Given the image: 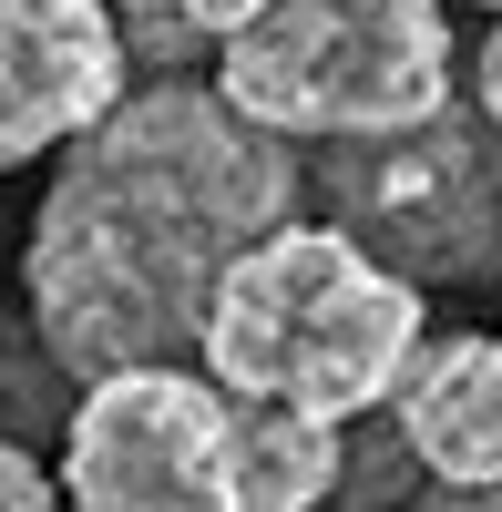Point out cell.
<instances>
[{"instance_id": "13", "label": "cell", "mask_w": 502, "mask_h": 512, "mask_svg": "<svg viewBox=\"0 0 502 512\" xmlns=\"http://www.w3.org/2000/svg\"><path fill=\"white\" fill-rule=\"evenodd\" d=\"M472 11H492V21H502V0H472Z\"/></svg>"}, {"instance_id": "7", "label": "cell", "mask_w": 502, "mask_h": 512, "mask_svg": "<svg viewBox=\"0 0 502 512\" xmlns=\"http://www.w3.org/2000/svg\"><path fill=\"white\" fill-rule=\"evenodd\" d=\"M390 431L431 482H462V492L502 482V328L421 338V359L390 390Z\"/></svg>"}, {"instance_id": "1", "label": "cell", "mask_w": 502, "mask_h": 512, "mask_svg": "<svg viewBox=\"0 0 502 512\" xmlns=\"http://www.w3.org/2000/svg\"><path fill=\"white\" fill-rule=\"evenodd\" d=\"M287 134L246 123L216 82H144L82 144H62L21 246L31 338L62 379L195 359L205 308L257 236L298 216Z\"/></svg>"}, {"instance_id": "8", "label": "cell", "mask_w": 502, "mask_h": 512, "mask_svg": "<svg viewBox=\"0 0 502 512\" xmlns=\"http://www.w3.org/2000/svg\"><path fill=\"white\" fill-rule=\"evenodd\" d=\"M339 492H349V420L298 400H236V512H318Z\"/></svg>"}, {"instance_id": "2", "label": "cell", "mask_w": 502, "mask_h": 512, "mask_svg": "<svg viewBox=\"0 0 502 512\" xmlns=\"http://www.w3.org/2000/svg\"><path fill=\"white\" fill-rule=\"evenodd\" d=\"M421 338H431L421 277L369 256L339 216H318V226L287 216L226 267L195 359L236 400H298L328 420H369V410H390Z\"/></svg>"}, {"instance_id": "5", "label": "cell", "mask_w": 502, "mask_h": 512, "mask_svg": "<svg viewBox=\"0 0 502 512\" xmlns=\"http://www.w3.org/2000/svg\"><path fill=\"white\" fill-rule=\"evenodd\" d=\"M62 502L72 512H236V400L205 359H144L82 379L62 420Z\"/></svg>"}, {"instance_id": "6", "label": "cell", "mask_w": 502, "mask_h": 512, "mask_svg": "<svg viewBox=\"0 0 502 512\" xmlns=\"http://www.w3.org/2000/svg\"><path fill=\"white\" fill-rule=\"evenodd\" d=\"M134 93V31L113 0H0V175L82 144Z\"/></svg>"}, {"instance_id": "9", "label": "cell", "mask_w": 502, "mask_h": 512, "mask_svg": "<svg viewBox=\"0 0 502 512\" xmlns=\"http://www.w3.org/2000/svg\"><path fill=\"white\" fill-rule=\"evenodd\" d=\"M123 31H185V41H226L257 0H113Z\"/></svg>"}, {"instance_id": "12", "label": "cell", "mask_w": 502, "mask_h": 512, "mask_svg": "<svg viewBox=\"0 0 502 512\" xmlns=\"http://www.w3.org/2000/svg\"><path fill=\"white\" fill-rule=\"evenodd\" d=\"M410 512H502V482H482V492H462V482H431Z\"/></svg>"}, {"instance_id": "11", "label": "cell", "mask_w": 502, "mask_h": 512, "mask_svg": "<svg viewBox=\"0 0 502 512\" xmlns=\"http://www.w3.org/2000/svg\"><path fill=\"white\" fill-rule=\"evenodd\" d=\"M472 103H482V113L502 123V21L482 31V52H472Z\"/></svg>"}, {"instance_id": "4", "label": "cell", "mask_w": 502, "mask_h": 512, "mask_svg": "<svg viewBox=\"0 0 502 512\" xmlns=\"http://www.w3.org/2000/svg\"><path fill=\"white\" fill-rule=\"evenodd\" d=\"M328 216L421 287H472L502 267V123L451 103L380 144H328Z\"/></svg>"}, {"instance_id": "3", "label": "cell", "mask_w": 502, "mask_h": 512, "mask_svg": "<svg viewBox=\"0 0 502 512\" xmlns=\"http://www.w3.org/2000/svg\"><path fill=\"white\" fill-rule=\"evenodd\" d=\"M216 93L287 144H380L462 103L441 0H257L216 41Z\"/></svg>"}, {"instance_id": "10", "label": "cell", "mask_w": 502, "mask_h": 512, "mask_svg": "<svg viewBox=\"0 0 502 512\" xmlns=\"http://www.w3.org/2000/svg\"><path fill=\"white\" fill-rule=\"evenodd\" d=\"M52 502H62V472H41V451L0 431V512H52Z\"/></svg>"}]
</instances>
